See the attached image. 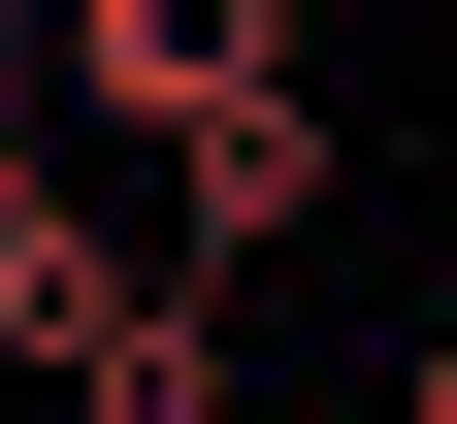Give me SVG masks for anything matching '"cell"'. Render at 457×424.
<instances>
[{
    "mask_svg": "<svg viewBox=\"0 0 457 424\" xmlns=\"http://www.w3.org/2000/svg\"><path fill=\"white\" fill-rule=\"evenodd\" d=\"M392 424H457V327H425V359H392Z\"/></svg>",
    "mask_w": 457,
    "mask_h": 424,
    "instance_id": "5b68a950",
    "label": "cell"
},
{
    "mask_svg": "<svg viewBox=\"0 0 457 424\" xmlns=\"http://www.w3.org/2000/svg\"><path fill=\"white\" fill-rule=\"evenodd\" d=\"M33 66H66L98 131H228V98H295V0H66Z\"/></svg>",
    "mask_w": 457,
    "mask_h": 424,
    "instance_id": "6da1fadb",
    "label": "cell"
},
{
    "mask_svg": "<svg viewBox=\"0 0 457 424\" xmlns=\"http://www.w3.org/2000/svg\"><path fill=\"white\" fill-rule=\"evenodd\" d=\"M0 33H66V0H0Z\"/></svg>",
    "mask_w": 457,
    "mask_h": 424,
    "instance_id": "8992f818",
    "label": "cell"
},
{
    "mask_svg": "<svg viewBox=\"0 0 457 424\" xmlns=\"http://www.w3.org/2000/svg\"><path fill=\"white\" fill-rule=\"evenodd\" d=\"M163 196H196L163 262H295V229H327V98H228V131H163Z\"/></svg>",
    "mask_w": 457,
    "mask_h": 424,
    "instance_id": "3957f363",
    "label": "cell"
},
{
    "mask_svg": "<svg viewBox=\"0 0 457 424\" xmlns=\"http://www.w3.org/2000/svg\"><path fill=\"white\" fill-rule=\"evenodd\" d=\"M98 294H131V229H98L66 163H33V131H0V359L66 392V359H98Z\"/></svg>",
    "mask_w": 457,
    "mask_h": 424,
    "instance_id": "7a4b0ae2",
    "label": "cell"
},
{
    "mask_svg": "<svg viewBox=\"0 0 457 424\" xmlns=\"http://www.w3.org/2000/svg\"><path fill=\"white\" fill-rule=\"evenodd\" d=\"M66 424H228V262H131V294H98Z\"/></svg>",
    "mask_w": 457,
    "mask_h": 424,
    "instance_id": "277c9868",
    "label": "cell"
}]
</instances>
